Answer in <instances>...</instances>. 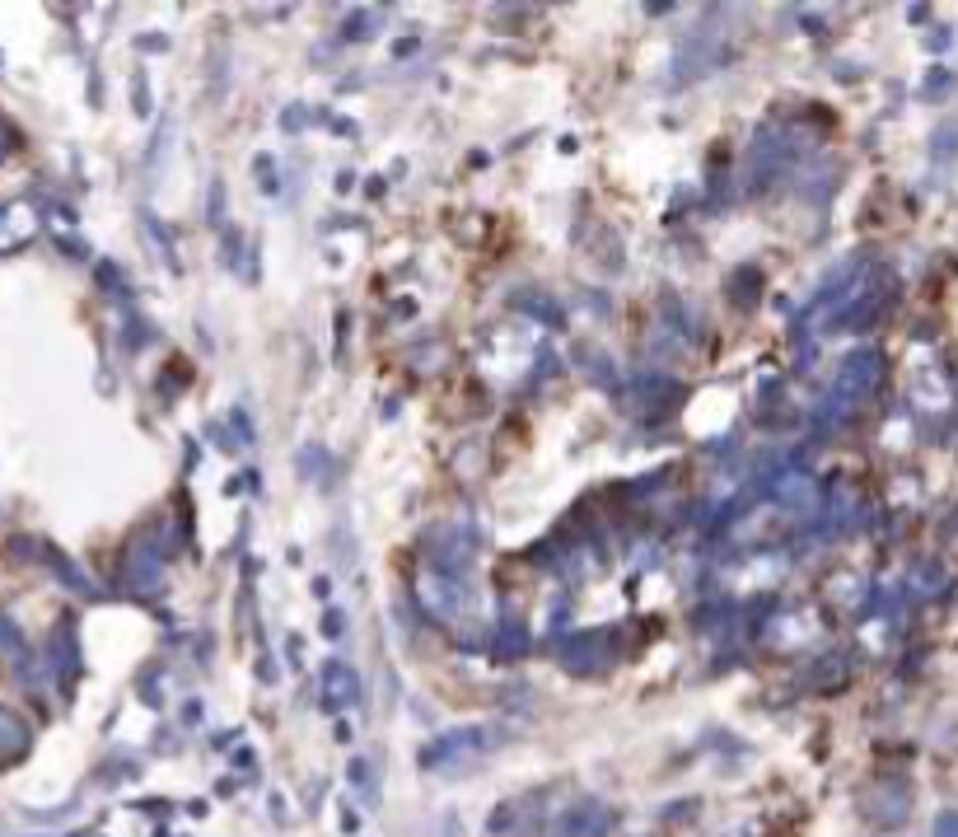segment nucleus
I'll return each instance as SVG.
<instances>
[{
    "mask_svg": "<svg viewBox=\"0 0 958 837\" xmlns=\"http://www.w3.org/2000/svg\"><path fill=\"white\" fill-rule=\"evenodd\" d=\"M879 356L874 351H860V356H851V361L842 365V393H865V389H874V379H879Z\"/></svg>",
    "mask_w": 958,
    "mask_h": 837,
    "instance_id": "nucleus-1",
    "label": "nucleus"
},
{
    "mask_svg": "<svg viewBox=\"0 0 958 837\" xmlns=\"http://www.w3.org/2000/svg\"><path fill=\"white\" fill-rule=\"evenodd\" d=\"M940 837H958V819H954V814H944V819H940Z\"/></svg>",
    "mask_w": 958,
    "mask_h": 837,
    "instance_id": "nucleus-4",
    "label": "nucleus"
},
{
    "mask_svg": "<svg viewBox=\"0 0 958 837\" xmlns=\"http://www.w3.org/2000/svg\"><path fill=\"white\" fill-rule=\"evenodd\" d=\"M0 234H10V239H29V234H33V216L24 211V206H10V211L0 216Z\"/></svg>",
    "mask_w": 958,
    "mask_h": 837,
    "instance_id": "nucleus-3",
    "label": "nucleus"
},
{
    "mask_svg": "<svg viewBox=\"0 0 958 837\" xmlns=\"http://www.w3.org/2000/svg\"><path fill=\"white\" fill-rule=\"evenodd\" d=\"M323 688H328V707H351L360 697V683L356 674L346 669V664H328V679H323Z\"/></svg>",
    "mask_w": 958,
    "mask_h": 837,
    "instance_id": "nucleus-2",
    "label": "nucleus"
}]
</instances>
